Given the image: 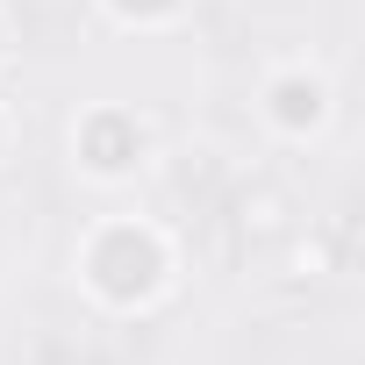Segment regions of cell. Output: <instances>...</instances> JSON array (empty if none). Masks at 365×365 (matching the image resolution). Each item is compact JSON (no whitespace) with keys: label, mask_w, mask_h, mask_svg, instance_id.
I'll return each mask as SVG.
<instances>
[{"label":"cell","mask_w":365,"mask_h":365,"mask_svg":"<svg viewBox=\"0 0 365 365\" xmlns=\"http://www.w3.org/2000/svg\"><path fill=\"white\" fill-rule=\"evenodd\" d=\"M79 287L108 308V315H143L165 301L172 272H179V251L158 222L143 215H101L86 237H79Z\"/></svg>","instance_id":"1"},{"label":"cell","mask_w":365,"mask_h":365,"mask_svg":"<svg viewBox=\"0 0 365 365\" xmlns=\"http://www.w3.org/2000/svg\"><path fill=\"white\" fill-rule=\"evenodd\" d=\"M150 115H136L129 101H93L72 122V165L93 179V187H129V179L150 165Z\"/></svg>","instance_id":"2"},{"label":"cell","mask_w":365,"mask_h":365,"mask_svg":"<svg viewBox=\"0 0 365 365\" xmlns=\"http://www.w3.org/2000/svg\"><path fill=\"white\" fill-rule=\"evenodd\" d=\"M258 115H265L272 136L308 143V136L329 129V115H336V86H329V72H315V65H279V72L258 86Z\"/></svg>","instance_id":"3"},{"label":"cell","mask_w":365,"mask_h":365,"mask_svg":"<svg viewBox=\"0 0 365 365\" xmlns=\"http://www.w3.org/2000/svg\"><path fill=\"white\" fill-rule=\"evenodd\" d=\"M194 0H101V15L122 22V29H172Z\"/></svg>","instance_id":"4"},{"label":"cell","mask_w":365,"mask_h":365,"mask_svg":"<svg viewBox=\"0 0 365 365\" xmlns=\"http://www.w3.org/2000/svg\"><path fill=\"white\" fill-rule=\"evenodd\" d=\"M8 51H15V29H8V15H0V65H8Z\"/></svg>","instance_id":"5"},{"label":"cell","mask_w":365,"mask_h":365,"mask_svg":"<svg viewBox=\"0 0 365 365\" xmlns=\"http://www.w3.org/2000/svg\"><path fill=\"white\" fill-rule=\"evenodd\" d=\"M8 136H15V122H8V108H0V158H8Z\"/></svg>","instance_id":"6"}]
</instances>
